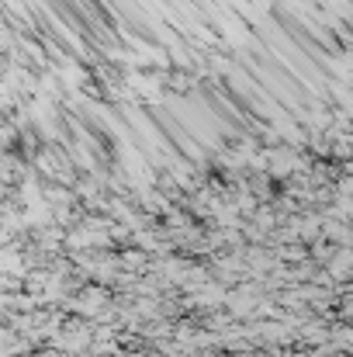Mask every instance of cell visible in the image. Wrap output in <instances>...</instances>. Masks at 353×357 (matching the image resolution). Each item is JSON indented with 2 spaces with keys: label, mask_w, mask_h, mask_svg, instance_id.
Returning <instances> with one entry per match:
<instances>
[{
  "label": "cell",
  "mask_w": 353,
  "mask_h": 357,
  "mask_svg": "<svg viewBox=\"0 0 353 357\" xmlns=\"http://www.w3.org/2000/svg\"><path fill=\"white\" fill-rule=\"evenodd\" d=\"M267 163H270V174L274 177H288V174H295L301 167V160L291 149H270L267 153Z\"/></svg>",
  "instance_id": "cell-1"
}]
</instances>
